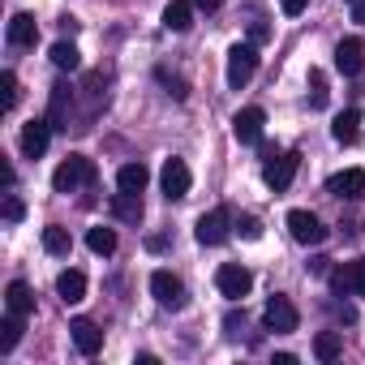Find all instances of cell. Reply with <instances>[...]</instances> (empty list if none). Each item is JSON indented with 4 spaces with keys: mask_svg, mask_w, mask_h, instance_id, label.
I'll list each match as a JSON object with an SVG mask.
<instances>
[{
    "mask_svg": "<svg viewBox=\"0 0 365 365\" xmlns=\"http://www.w3.org/2000/svg\"><path fill=\"white\" fill-rule=\"evenodd\" d=\"M352 22H365V0H352Z\"/></svg>",
    "mask_w": 365,
    "mask_h": 365,
    "instance_id": "cell-40",
    "label": "cell"
},
{
    "mask_svg": "<svg viewBox=\"0 0 365 365\" xmlns=\"http://www.w3.org/2000/svg\"><path fill=\"white\" fill-rule=\"evenodd\" d=\"M69 335H73V344H78L82 356H95V352L103 348V331H99L91 318H73V322H69Z\"/></svg>",
    "mask_w": 365,
    "mask_h": 365,
    "instance_id": "cell-14",
    "label": "cell"
},
{
    "mask_svg": "<svg viewBox=\"0 0 365 365\" xmlns=\"http://www.w3.org/2000/svg\"><path fill=\"white\" fill-rule=\"evenodd\" d=\"M254 73H258V48L254 43H232L228 48V86L241 91Z\"/></svg>",
    "mask_w": 365,
    "mask_h": 365,
    "instance_id": "cell-2",
    "label": "cell"
},
{
    "mask_svg": "<svg viewBox=\"0 0 365 365\" xmlns=\"http://www.w3.org/2000/svg\"><path fill=\"white\" fill-rule=\"evenodd\" d=\"M194 237H198V245H224V241L232 237V211H228V207H215V211H207V215L198 220Z\"/></svg>",
    "mask_w": 365,
    "mask_h": 365,
    "instance_id": "cell-3",
    "label": "cell"
},
{
    "mask_svg": "<svg viewBox=\"0 0 365 365\" xmlns=\"http://www.w3.org/2000/svg\"><path fill=\"white\" fill-rule=\"evenodd\" d=\"M5 309L9 314H35V292H31V284H22V279H14L9 288H5Z\"/></svg>",
    "mask_w": 365,
    "mask_h": 365,
    "instance_id": "cell-17",
    "label": "cell"
},
{
    "mask_svg": "<svg viewBox=\"0 0 365 365\" xmlns=\"http://www.w3.org/2000/svg\"><path fill=\"white\" fill-rule=\"evenodd\" d=\"M146 180H150V172H146L142 163H125V168L116 172V190H120V194H142Z\"/></svg>",
    "mask_w": 365,
    "mask_h": 365,
    "instance_id": "cell-18",
    "label": "cell"
},
{
    "mask_svg": "<svg viewBox=\"0 0 365 365\" xmlns=\"http://www.w3.org/2000/svg\"><path fill=\"white\" fill-rule=\"evenodd\" d=\"M331 133H335V142H344V146H352V142L361 138V112H356V108H348V112H339V116H335V125H331Z\"/></svg>",
    "mask_w": 365,
    "mask_h": 365,
    "instance_id": "cell-20",
    "label": "cell"
},
{
    "mask_svg": "<svg viewBox=\"0 0 365 365\" xmlns=\"http://www.w3.org/2000/svg\"><path fill=\"white\" fill-rule=\"evenodd\" d=\"M237 232H241L245 241H258V237H262V224H258L254 215H241V220H237Z\"/></svg>",
    "mask_w": 365,
    "mask_h": 365,
    "instance_id": "cell-33",
    "label": "cell"
},
{
    "mask_svg": "<svg viewBox=\"0 0 365 365\" xmlns=\"http://www.w3.org/2000/svg\"><path fill=\"white\" fill-rule=\"evenodd\" d=\"M262 125H267V112L262 108H241L232 116V138L241 146H254V142H262Z\"/></svg>",
    "mask_w": 365,
    "mask_h": 365,
    "instance_id": "cell-11",
    "label": "cell"
},
{
    "mask_svg": "<svg viewBox=\"0 0 365 365\" xmlns=\"http://www.w3.org/2000/svg\"><path fill=\"white\" fill-rule=\"evenodd\" d=\"M22 215H26V207H22V202H18L14 194H9V198H5V220H9V224H18Z\"/></svg>",
    "mask_w": 365,
    "mask_h": 365,
    "instance_id": "cell-35",
    "label": "cell"
},
{
    "mask_svg": "<svg viewBox=\"0 0 365 365\" xmlns=\"http://www.w3.org/2000/svg\"><path fill=\"white\" fill-rule=\"evenodd\" d=\"M22 339V314H5V322H0V352H14Z\"/></svg>",
    "mask_w": 365,
    "mask_h": 365,
    "instance_id": "cell-26",
    "label": "cell"
},
{
    "mask_svg": "<svg viewBox=\"0 0 365 365\" xmlns=\"http://www.w3.org/2000/svg\"><path fill=\"white\" fill-rule=\"evenodd\" d=\"M262 327L275 331V335H288V331L301 327V314H297V305H292L288 297H271L267 309H262Z\"/></svg>",
    "mask_w": 365,
    "mask_h": 365,
    "instance_id": "cell-5",
    "label": "cell"
},
{
    "mask_svg": "<svg viewBox=\"0 0 365 365\" xmlns=\"http://www.w3.org/2000/svg\"><path fill=\"white\" fill-rule=\"evenodd\" d=\"M39 39V22L31 14H14L9 18V48H35Z\"/></svg>",
    "mask_w": 365,
    "mask_h": 365,
    "instance_id": "cell-16",
    "label": "cell"
},
{
    "mask_svg": "<svg viewBox=\"0 0 365 365\" xmlns=\"http://www.w3.org/2000/svg\"><path fill=\"white\" fill-rule=\"evenodd\" d=\"M0 91H5V95H0L5 112H14V108H18V73H14V69H5V73H0Z\"/></svg>",
    "mask_w": 365,
    "mask_h": 365,
    "instance_id": "cell-30",
    "label": "cell"
},
{
    "mask_svg": "<svg viewBox=\"0 0 365 365\" xmlns=\"http://www.w3.org/2000/svg\"><path fill=\"white\" fill-rule=\"evenodd\" d=\"M215 288H220L228 301H245L250 288H254V275H250L241 262H224V267L215 271Z\"/></svg>",
    "mask_w": 365,
    "mask_h": 365,
    "instance_id": "cell-4",
    "label": "cell"
},
{
    "mask_svg": "<svg viewBox=\"0 0 365 365\" xmlns=\"http://www.w3.org/2000/svg\"><path fill=\"white\" fill-rule=\"evenodd\" d=\"M224 5V0H194V9H207V14H215Z\"/></svg>",
    "mask_w": 365,
    "mask_h": 365,
    "instance_id": "cell-39",
    "label": "cell"
},
{
    "mask_svg": "<svg viewBox=\"0 0 365 365\" xmlns=\"http://www.w3.org/2000/svg\"><path fill=\"white\" fill-rule=\"evenodd\" d=\"M224 327H228V335H237V327H245V314H228Z\"/></svg>",
    "mask_w": 365,
    "mask_h": 365,
    "instance_id": "cell-38",
    "label": "cell"
},
{
    "mask_svg": "<svg viewBox=\"0 0 365 365\" xmlns=\"http://www.w3.org/2000/svg\"><path fill=\"white\" fill-rule=\"evenodd\" d=\"M267 39H271V26H267V22H254V26H250V43L258 48V43H267Z\"/></svg>",
    "mask_w": 365,
    "mask_h": 365,
    "instance_id": "cell-36",
    "label": "cell"
},
{
    "mask_svg": "<svg viewBox=\"0 0 365 365\" xmlns=\"http://www.w3.org/2000/svg\"><path fill=\"white\" fill-rule=\"evenodd\" d=\"M327 194H331V198H348V202L365 198V172H361V168H344V172H335V176L327 180Z\"/></svg>",
    "mask_w": 365,
    "mask_h": 365,
    "instance_id": "cell-12",
    "label": "cell"
},
{
    "mask_svg": "<svg viewBox=\"0 0 365 365\" xmlns=\"http://www.w3.org/2000/svg\"><path fill=\"white\" fill-rule=\"evenodd\" d=\"M309 108H327V73L309 69Z\"/></svg>",
    "mask_w": 365,
    "mask_h": 365,
    "instance_id": "cell-31",
    "label": "cell"
},
{
    "mask_svg": "<svg viewBox=\"0 0 365 365\" xmlns=\"http://www.w3.org/2000/svg\"><path fill=\"white\" fill-rule=\"evenodd\" d=\"M339 352H344V339L335 331H318L314 335V356L318 361H339Z\"/></svg>",
    "mask_w": 365,
    "mask_h": 365,
    "instance_id": "cell-24",
    "label": "cell"
},
{
    "mask_svg": "<svg viewBox=\"0 0 365 365\" xmlns=\"http://www.w3.org/2000/svg\"><path fill=\"white\" fill-rule=\"evenodd\" d=\"M69 112H73V91L65 82L52 86V99H48V120L52 129H69Z\"/></svg>",
    "mask_w": 365,
    "mask_h": 365,
    "instance_id": "cell-15",
    "label": "cell"
},
{
    "mask_svg": "<svg viewBox=\"0 0 365 365\" xmlns=\"http://www.w3.org/2000/svg\"><path fill=\"white\" fill-rule=\"evenodd\" d=\"M56 292H61V301H65V305H78V301L86 297V275H82V271H61Z\"/></svg>",
    "mask_w": 365,
    "mask_h": 365,
    "instance_id": "cell-21",
    "label": "cell"
},
{
    "mask_svg": "<svg viewBox=\"0 0 365 365\" xmlns=\"http://www.w3.org/2000/svg\"><path fill=\"white\" fill-rule=\"evenodd\" d=\"M348 5H352V0H348Z\"/></svg>",
    "mask_w": 365,
    "mask_h": 365,
    "instance_id": "cell-41",
    "label": "cell"
},
{
    "mask_svg": "<svg viewBox=\"0 0 365 365\" xmlns=\"http://www.w3.org/2000/svg\"><path fill=\"white\" fill-rule=\"evenodd\" d=\"M112 215L125 220V224H138V220H142V198H138V194H116V198H112Z\"/></svg>",
    "mask_w": 365,
    "mask_h": 365,
    "instance_id": "cell-23",
    "label": "cell"
},
{
    "mask_svg": "<svg viewBox=\"0 0 365 365\" xmlns=\"http://www.w3.org/2000/svg\"><path fill=\"white\" fill-rule=\"evenodd\" d=\"M43 250H48V254H56V258H65V254L73 250V237H69L61 224H52V228H43Z\"/></svg>",
    "mask_w": 365,
    "mask_h": 365,
    "instance_id": "cell-25",
    "label": "cell"
},
{
    "mask_svg": "<svg viewBox=\"0 0 365 365\" xmlns=\"http://www.w3.org/2000/svg\"><path fill=\"white\" fill-rule=\"evenodd\" d=\"M348 267H352V292L365 297V258H352Z\"/></svg>",
    "mask_w": 365,
    "mask_h": 365,
    "instance_id": "cell-34",
    "label": "cell"
},
{
    "mask_svg": "<svg viewBox=\"0 0 365 365\" xmlns=\"http://www.w3.org/2000/svg\"><path fill=\"white\" fill-rule=\"evenodd\" d=\"M82 91H86L91 108H99V103L108 99V78H103V73H86V78H82Z\"/></svg>",
    "mask_w": 365,
    "mask_h": 365,
    "instance_id": "cell-29",
    "label": "cell"
},
{
    "mask_svg": "<svg viewBox=\"0 0 365 365\" xmlns=\"http://www.w3.org/2000/svg\"><path fill=\"white\" fill-rule=\"evenodd\" d=\"M335 69H339L344 78H356V73L365 69V39H356V35L339 39V43H335Z\"/></svg>",
    "mask_w": 365,
    "mask_h": 365,
    "instance_id": "cell-10",
    "label": "cell"
},
{
    "mask_svg": "<svg viewBox=\"0 0 365 365\" xmlns=\"http://www.w3.org/2000/svg\"><path fill=\"white\" fill-rule=\"evenodd\" d=\"M86 245H91V254L108 258V254H116V232L112 228H91L86 232Z\"/></svg>",
    "mask_w": 365,
    "mask_h": 365,
    "instance_id": "cell-27",
    "label": "cell"
},
{
    "mask_svg": "<svg viewBox=\"0 0 365 365\" xmlns=\"http://www.w3.org/2000/svg\"><path fill=\"white\" fill-rule=\"evenodd\" d=\"M297 168H301V155H297V150H284V155H275V159H271V163L262 168V180H267V190L284 194V190L292 185Z\"/></svg>",
    "mask_w": 365,
    "mask_h": 365,
    "instance_id": "cell-7",
    "label": "cell"
},
{
    "mask_svg": "<svg viewBox=\"0 0 365 365\" xmlns=\"http://www.w3.org/2000/svg\"><path fill=\"white\" fill-rule=\"evenodd\" d=\"M159 185H163V198H168V202H180V198L190 194V185H194L190 163H185V159H168L163 172H159Z\"/></svg>",
    "mask_w": 365,
    "mask_h": 365,
    "instance_id": "cell-6",
    "label": "cell"
},
{
    "mask_svg": "<svg viewBox=\"0 0 365 365\" xmlns=\"http://www.w3.org/2000/svg\"><path fill=\"white\" fill-rule=\"evenodd\" d=\"M48 56H52V65H56L61 73H73V69H82V52H78V48L69 43V39L52 43V52H48Z\"/></svg>",
    "mask_w": 365,
    "mask_h": 365,
    "instance_id": "cell-22",
    "label": "cell"
},
{
    "mask_svg": "<svg viewBox=\"0 0 365 365\" xmlns=\"http://www.w3.org/2000/svg\"><path fill=\"white\" fill-rule=\"evenodd\" d=\"M288 232L297 245H322L327 241V228L314 211H288Z\"/></svg>",
    "mask_w": 365,
    "mask_h": 365,
    "instance_id": "cell-8",
    "label": "cell"
},
{
    "mask_svg": "<svg viewBox=\"0 0 365 365\" xmlns=\"http://www.w3.org/2000/svg\"><path fill=\"white\" fill-rule=\"evenodd\" d=\"M155 78H159V82L168 86V95H172V99H185V95H190L185 78H176V73H168V69H155Z\"/></svg>",
    "mask_w": 365,
    "mask_h": 365,
    "instance_id": "cell-32",
    "label": "cell"
},
{
    "mask_svg": "<svg viewBox=\"0 0 365 365\" xmlns=\"http://www.w3.org/2000/svg\"><path fill=\"white\" fill-rule=\"evenodd\" d=\"M48 142H52V120H31V125H22V155H26V159H39V155L48 150Z\"/></svg>",
    "mask_w": 365,
    "mask_h": 365,
    "instance_id": "cell-13",
    "label": "cell"
},
{
    "mask_svg": "<svg viewBox=\"0 0 365 365\" xmlns=\"http://www.w3.org/2000/svg\"><path fill=\"white\" fill-rule=\"evenodd\" d=\"M91 180H95V159L69 155V159L52 172V190H56V194H73L78 185H91Z\"/></svg>",
    "mask_w": 365,
    "mask_h": 365,
    "instance_id": "cell-1",
    "label": "cell"
},
{
    "mask_svg": "<svg viewBox=\"0 0 365 365\" xmlns=\"http://www.w3.org/2000/svg\"><path fill=\"white\" fill-rule=\"evenodd\" d=\"M150 297H155L163 309H180V305H185V284H180L172 271H155V275H150Z\"/></svg>",
    "mask_w": 365,
    "mask_h": 365,
    "instance_id": "cell-9",
    "label": "cell"
},
{
    "mask_svg": "<svg viewBox=\"0 0 365 365\" xmlns=\"http://www.w3.org/2000/svg\"><path fill=\"white\" fill-rule=\"evenodd\" d=\"M163 26L168 31H190L194 26V0H172L163 9Z\"/></svg>",
    "mask_w": 365,
    "mask_h": 365,
    "instance_id": "cell-19",
    "label": "cell"
},
{
    "mask_svg": "<svg viewBox=\"0 0 365 365\" xmlns=\"http://www.w3.org/2000/svg\"><path fill=\"white\" fill-rule=\"evenodd\" d=\"M279 9H284L288 18H297V14H305V9H309V0H279Z\"/></svg>",
    "mask_w": 365,
    "mask_h": 365,
    "instance_id": "cell-37",
    "label": "cell"
},
{
    "mask_svg": "<svg viewBox=\"0 0 365 365\" xmlns=\"http://www.w3.org/2000/svg\"><path fill=\"white\" fill-rule=\"evenodd\" d=\"M327 284H331V297H356L352 292V267L344 262V267H331L327 271Z\"/></svg>",
    "mask_w": 365,
    "mask_h": 365,
    "instance_id": "cell-28",
    "label": "cell"
}]
</instances>
